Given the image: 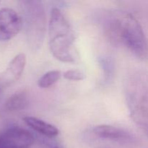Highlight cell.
<instances>
[{"instance_id":"1","label":"cell","mask_w":148,"mask_h":148,"mask_svg":"<svg viewBox=\"0 0 148 148\" xmlns=\"http://www.w3.org/2000/svg\"><path fill=\"white\" fill-rule=\"evenodd\" d=\"M105 32L112 44L124 46L140 59H148V41L140 22L127 12H109Z\"/></svg>"},{"instance_id":"2","label":"cell","mask_w":148,"mask_h":148,"mask_svg":"<svg viewBox=\"0 0 148 148\" xmlns=\"http://www.w3.org/2000/svg\"><path fill=\"white\" fill-rule=\"evenodd\" d=\"M49 29V47L52 55L60 62H75L77 55L74 47L75 33L68 20L57 7L52 8Z\"/></svg>"},{"instance_id":"3","label":"cell","mask_w":148,"mask_h":148,"mask_svg":"<svg viewBox=\"0 0 148 148\" xmlns=\"http://www.w3.org/2000/svg\"><path fill=\"white\" fill-rule=\"evenodd\" d=\"M126 98L132 119L148 127V72L138 71L129 77Z\"/></svg>"},{"instance_id":"4","label":"cell","mask_w":148,"mask_h":148,"mask_svg":"<svg viewBox=\"0 0 148 148\" xmlns=\"http://www.w3.org/2000/svg\"><path fill=\"white\" fill-rule=\"evenodd\" d=\"M89 133L90 141L98 148H135L137 145L134 135L119 127L101 124Z\"/></svg>"},{"instance_id":"5","label":"cell","mask_w":148,"mask_h":148,"mask_svg":"<svg viewBox=\"0 0 148 148\" xmlns=\"http://www.w3.org/2000/svg\"><path fill=\"white\" fill-rule=\"evenodd\" d=\"M27 39L33 50H38L42 46L46 32V13L40 1H23Z\"/></svg>"},{"instance_id":"6","label":"cell","mask_w":148,"mask_h":148,"mask_svg":"<svg viewBox=\"0 0 148 148\" xmlns=\"http://www.w3.org/2000/svg\"><path fill=\"white\" fill-rule=\"evenodd\" d=\"M34 141L33 134L20 127H10L0 134V148H30Z\"/></svg>"},{"instance_id":"7","label":"cell","mask_w":148,"mask_h":148,"mask_svg":"<svg viewBox=\"0 0 148 148\" xmlns=\"http://www.w3.org/2000/svg\"><path fill=\"white\" fill-rule=\"evenodd\" d=\"M22 26L23 20L15 10L11 8L0 10V40L13 38L20 31Z\"/></svg>"},{"instance_id":"8","label":"cell","mask_w":148,"mask_h":148,"mask_svg":"<svg viewBox=\"0 0 148 148\" xmlns=\"http://www.w3.org/2000/svg\"><path fill=\"white\" fill-rule=\"evenodd\" d=\"M25 64L26 56L23 53L16 55L12 59L5 70L0 75V90L1 92L21 77Z\"/></svg>"},{"instance_id":"9","label":"cell","mask_w":148,"mask_h":148,"mask_svg":"<svg viewBox=\"0 0 148 148\" xmlns=\"http://www.w3.org/2000/svg\"><path fill=\"white\" fill-rule=\"evenodd\" d=\"M23 121L34 131L47 138H53L59 134V130L56 126L33 116H25Z\"/></svg>"},{"instance_id":"10","label":"cell","mask_w":148,"mask_h":148,"mask_svg":"<svg viewBox=\"0 0 148 148\" xmlns=\"http://www.w3.org/2000/svg\"><path fill=\"white\" fill-rule=\"evenodd\" d=\"M28 104V95L25 90H20L9 97L4 103L6 109L11 112L21 111Z\"/></svg>"},{"instance_id":"11","label":"cell","mask_w":148,"mask_h":148,"mask_svg":"<svg viewBox=\"0 0 148 148\" xmlns=\"http://www.w3.org/2000/svg\"><path fill=\"white\" fill-rule=\"evenodd\" d=\"M62 76V73L59 70H52L46 72L38 81V85L39 88H50L51 86L59 81Z\"/></svg>"},{"instance_id":"12","label":"cell","mask_w":148,"mask_h":148,"mask_svg":"<svg viewBox=\"0 0 148 148\" xmlns=\"http://www.w3.org/2000/svg\"><path fill=\"white\" fill-rule=\"evenodd\" d=\"M99 61L100 66L103 72L104 80L106 82L111 80L114 75V70H115V66L114 62L112 58L108 56H103L101 57L98 59Z\"/></svg>"},{"instance_id":"13","label":"cell","mask_w":148,"mask_h":148,"mask_svg":"<svg viewBox=\"0 0 148 148\" xmlns=\"http://www.w3.org/2000/svg\"><path fill=\"white\" fill-rule=\"evenodd\" d=\"M63 76L68 80L80 81L85 79V74L78 69H71L67 70L63 73Z\"/></svg>"},{"instance_id":"14","label":"cell","mask_w":148,"mask_h":148,"mask_svg":"<svg viewBox=\"0 0 148 148\" xmlns=\"http://www.w3.org/2000/svg\"><path fill=\"white\" fill-rule=\"evenodd\" d=\"M51 139L46 137V139L43 140V145L46 148H64L62 145L54 140H52Z\"/></svg>"},{"instance_id":"15","label":"cell","mask_w":148,"mask_h":148,"mask_svg":"<svg viewBox=\"0 0 148 148\" xmlns=\"http://www.w3.org/2000/svg\"><path fill=\"white\" fill-rule=\"evenodd\" d=\"M146 133H147V137H148V127L147 128V131H146Z\"/></svg>"},{"instance_id":"16","label":"cell","mask_w":148,"mask_h":148,"mask_svg":"<svg viewBox=\"0 0 148 148\" xmlns=\"http://www.w3.org/2000/svg\"><path fill=\"white\" fill-rule=\"evenodd\" d=\"M1 93H2V92H1V90H0V95H1Z\"/></svg>"}]
</instances>
